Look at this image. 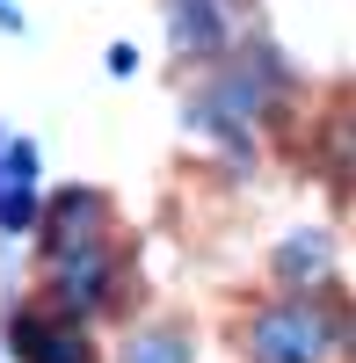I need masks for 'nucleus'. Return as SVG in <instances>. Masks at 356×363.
I'll return each instance as SVG.
<instances>
[{
  "instance_id": "9d476101",
  "label": "nucleus",
  "mask_w": 356,
  "mask_h": 363,
  "mask_svg": "<svg viewBox=\"0 0 356 363\" xmlns=\"http://www.w3.org/2000/svg\"><path fill=\"white\" fill-rule=\"evenodd\" d=\"M349 356H356V313H349Z\"/></svg>"
},
{
  "instance_id": "0eeeda50",
  "label": "nucleus",
  "mask_w": 356,
  "mask_h": 363,
  "mask_svg": "<svg viewBox=\"0 0 356 363\" xmlns=\"http://www.w3.org/2000/svg\"><path fill=\"white\" fill-rule=\"evenodd\" d=\"M66 277H58V291H66V313H80V306H95L102 298V277H109V262L102 255H80V262H58Z\"/></svg>"
},
{
  "instance_id": "9b49d317",
  "label": "nucleus",
  "mask_w": 356,
  "mask_h": 363,
  "mask_svg": "<svg viewBox=\"0 0 356 363\" xmlns=\"http://www.w3.org/2000/svg\"><path fill=\"white\" fill-rule=\"evenodd\" d=\"M211 8H240V0H211Z\"/></svg>"
},
{
  "instance_id": "6e6552de",
  "label": "nucleus",
  "mask_w": 356,
  "mask_h": 363,
  "mask_svg": "<svg viewBox=\"0 0 356 363\" xmlns=\"http://www.w3.org/2000/svg\"><path fill=\"white\" fill-rule=\"evenodd\" d=\"M124 363H189V342L174 327H145V335L124 349Z\"/></svg>"
},
{
  "instance_id": "f03ea898",
  "label": "nucleus",
  "mask_w": 356,
  "mask_h": 363,
  "mask_svg": "<svg viewBox=\"0 0 356 363\" xmlns=\"http://www.w3.org/2000/svg\"><path fill=\"white\" fill-rule=\"evenodd\" d=\"M37 225V145L29 138H0V233H29Z\"/></svg>"
},
{
  "instance_id": "423d86ee",
  "label": "nucleus",
  "mask_w": 356,
  "mask_h": 363,
  "mask_svg": "<svg viewBox=\"0 0 356 363\" xmlns=\"http://www.w3.org/2000/svg\"><path fill=\"white\" fill-rule=\"evenodd\" d=\"M328 255H335V240L320 233V225H299V233H291L284 247H277V277L306 291V284H320V277H328Z\"/></svg>"
},
{
  "instance_id": "f257e3e1",
  "label": "nucleus",
  "mask_w": 356,
  "mask_h": 363,
  "mask_svg": "<svg viewBox=\"0 0 356 363\" xmlns=\"http://www.w3.org/2000/svg\"><path fill=\"white\" fill-rule=\"evenodd\" d=\"M247 349H255V363H320L335 349V320L320 306H269L255 320Z\"/></svg>"
},
{
  "instance_id": "1a4fd4ad",
  "label": "nucleus",
  "mask_w": 356,
  "mask_h": 363,
  "mask_svg": "<svg viewBox=\"0 0 356 363\" xmlns=\"http://www.w3.org/2000/svg\"><path fill=\"white\" fill-rule=\"evenodd\" d=\"M328 167H335V182H356V116H342L328 131Z\"/></svg>"
},
{
  "instance_id": "39448f33",
  "label": "nucleus",
  "mask_w": 356,
  "mask_h": 363,
  "mask_svg": "<svg viewBox=\"0 0 356 363\" xmlns=\"http://www.w3.org/2000/svg\"><path fill=\"white\" fill-rule=\"evenodd\" d=\"M167 29H174V51L182 58H211L226 44V22L211 0H167Z\"/></svg>"
},
{
  "instance_id": "7ed1b4c3",
  "label": "nucleus",
  "mask_w": 356,
  "mask_h": 363,
  "mask_svg": "<svg viewBox=\"0 0 356 363\" xmlns=\"http://www.w3.org/2000/svg\"><path fill=\"white\" fill-rule=\"evenodd\" d=\"M95 218H102V203L87 196V189H58V203L44 211V255L51 262H80V255H95Z\"/></svg>"
},
{
  "instance_id": "20e7f679",
  "label": "nucleus",
  "mask_w": 356,
  "mask_h": 363,
  "mask_svg": "<svg viewBox=\"0 0 356 363\" xmlns=\"http://www.w3.org/2000/svg\"><path fill=\"white\" fill-rule=\"evenodd\" d=\"M15 356H22V363H87V342H80L73 320H37V313H22V320H15Z\"/></svg>"
}]
</instances>
